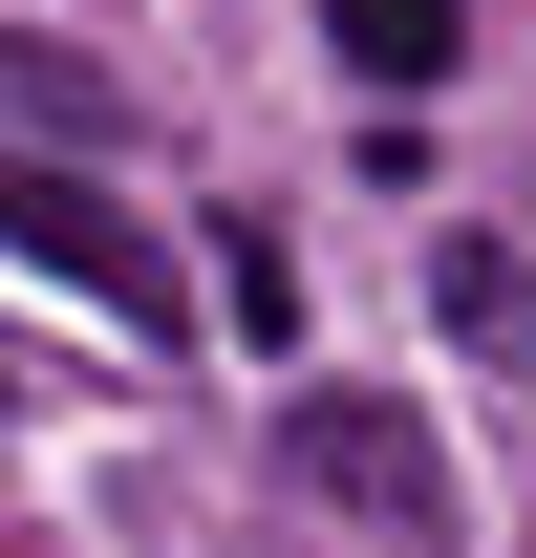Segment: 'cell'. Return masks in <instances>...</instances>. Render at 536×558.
Listing matches in <instances>:
<instances>
[{"mask_svg": "<svg viewBox=\"0 0 536 558\" xmlns=\"http://www.w3.org/2000/svg\"><path fill=\"white\" fill-rule=\"evenodd\" d=\"M0 409H22V387H0Z\"/></svg>", "mask_w": 536, "mask_h": 558, "instance_id": "cell-6", "label": "cell"}, {"mask_svg": "<svg viewBox=\"0 0 536 558\" xmlns=\"http://www.w3.org/2000/svg\"><path fill=\"white\" fill-rule=\"evenodd\" d=\"M215 301H236V344H301V258H279L258 215H236V258H215Z\"/></svg>", "mask_w": 536, "mask_h": 558, "instance_id": "cell-5", "label": "cell"}, {"mask_svg": "<svg viewBox=\"0 0 536 558\" xmlns=\"http://www.w3.org/2000/svg\"><path fill=\"white\" fill-rule=\"evenodd\" d=\"M279 473L343 494V515H387V537H451V451H429V409H387V387H301V409H279Z\"/></svg>", "mask_w": 536, "mask_h": 558, "instance_id": "cell-1", "label": "cell"}, {"mask_svg": "<svg viewBox=\"0 0 536 558\" xmlns=\"http://www.w3.org/2000/svg\"><path fill=\"white\" fill-rule=\"evenodd\" d=\"M322 44H343L365 86H451V65H472V0H322Z\"/></svg>", "mask_w": 536, "mask_h": 558, "instance_id": "cell-4", "label": "cell"}, {"mask_svg": "<svg viewBox=\"0 0 536 558\" xmlns=\"http://www.w3.org/2000/svg\"><path fill=\"white\" fill-rule=\"evenodd\" d=\"M429 323H451L494 387H536V236H494V215H451L429 236Z\"/></svg>", "mask_w": 536, "mask_h": 558, "instance_id": "cell-3", "label": "cell"}, {"mask_svg": "<svg viewBox=\"0 0 536 558\" xmlns=\"http://www.w3.org/2000/svg\"><path fill=\"white\" fill-rule=\"evenodd\" d=\"M0 236H22V258H44V279H86V301H108V323H172V258H150L130 215L86 194L65 150H0Z\"/></svg>", "mask_w": 536, "mask_h": 558, "instance_id": "cell-2", "label": "cell"}]
</instances>
